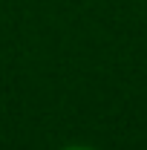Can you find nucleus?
I'll list each match as a JSON object with an SVG mask.
<instances>
[{
    "mask_svg": "<svg viewBox=\"0 0 147 150\" xmlns=\"http://www.w3.org/2000/svg\"><path fill=\"white\" fill-rule=\"evenodd\" d=\"M61 150H98V147H90V144H64Z\"/></svg>",
    "mask_w": 147,
    "mask_h": 150,
    "instance_id": "f257e3e1",
    "label": "nucleus"
}]
</instances>
